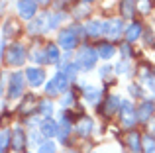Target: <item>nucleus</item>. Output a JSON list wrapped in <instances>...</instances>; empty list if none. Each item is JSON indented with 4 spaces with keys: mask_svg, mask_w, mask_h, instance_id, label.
<instances>
[{
    "mask_svg": "<svg viewBox=\"0 0 155 153\" xmlns=\"http://www.w3.org/2000/svg\"><path fill=\"white\" fill-rule=\"evenodd\" d=\"M38 12V2L35 0H20L18 2V14L22 20H31Z\"/></svg>",
    "mask_w": 155,
    "mask_h": 153,
    "instance_id": "nucleus-8",
    "label": "nucleus"
},
{
    "mask_svg": "<svg viewBox=\"0 0 155 153\" xmlns=\"http://www.w3.org/2000/svg\"><path fill=\"white\" fill-rule=\"evenodd\" d=\"M143 34V28H141V24L140 22H132V24H128L126 26V31H124V35H126V43H130L132 45L134 41H137L140 39V35Z\"/></svg>",
    "mask_w": 155,
    "mask_h": 153,
    "instance_id": "nucleus-11",
    "label": "nucleus"
},
{
    "mask_svg": "<svg viewBox=\"0 0 155 153\" xmlns=\"http://www.w3.org/2000/svg\"><path fill=\"white\" fill-rule=\"evenodd\" d=\"M104 104H106L104 112L110 116V114H114V112H116L118 108L122 106V100L118 98V96H114V94H112V96H108V98H106V102H104Z\"/></svg>",
    "mask_w": 155,
    "mask_h": 153,
    "instance_id": "nucleus-23",
    "label": "nucleus"
},
{
    "mask_svg": "<svg viewBox=\"0 0 155 153\" xmlns=\"http://www.w3.org/2000/svg\"><path fill=\"white\" fill-rule=\"evenodd\" d=\"M45 53H47V61L49 63H59L61 53H59V45H57V43H49V45L45 47Z\"/></svg>",
    "mask_w": 155,
    "mask_h": 153,
    "instance_id": "nucleus-24",
    "label": "nucleus"
},
{
    "mask_svg": "<svg viewBox=\"0 0 155 153\" xmlns=\"http://www.w3.org/2000/svg\"><path fill=\"white\" fill-rule=\"evenodd\" d=\"M26 79L28 83H30V86L38 88L43 84V80H45V71L39 69V67H30V69H26Z\"/></svg>",
    "mask_w": 155,
    "mask_h": 153,
    "instance_id": "nucleus-9",
    "label": "nucleus"
},
{
    "mask_svg": "<svg viewBox=\"0 0 155 153\" xmlns=\"http://www.w3.org/2000/svg\"><path fill=\"white\" fill-rule=\"evenodd\" d=\"M98 49H94V47L91 45H83L79 49V55H77V65L81 67V71H91L92 67L96 65V61H98Z\"/></svg>",
    "mask_w": 155,
    "mask_h": 153,
    "instance_id": "nucleus-1",
    "label": "nucleus"
},
{
    "mask_svg": "<svg viewBox=\"0 0 155 153\" xmlns=\"http://www.w3.org/2000/svg\"><path fill=\"white\" fill-rule=\"evenodd\" d=\"M98 55H100V59L108 61V59H112L114 55H116V47H114L110 41H104V43L98 45Z\"/></svg>",
    "mask_w": 155,
    "mask_h": 153,
    "instance_id": "nucleus-19",
    "label": "nucleus"
},
{
    "mask_svg": "<svg viewBox=\"0 0 155 153\" xmlns=\"http://www.w3.org/2000/svg\"><path fill=\"white\" fill-rule=\"evenodd\" d=\"M145 43H147V45H151V43H153V37H151V34H145Z\"/></svg>",
    "mask_w": 155,
    "mask_h": 153,
    "instance_id": "nucleus-39",
    "label": "nucleus"
},
{
    "mask_svg": "<svg viewBox=\"0 0 155 153\" xmlns=\"http://www.w3.org/2000/svg\"><path fill=\"white\" fill-rule=\"evenodd\" d=\"M120 53H122V57H124V61H128L130 59V43H124V45L120 47Z\"/></svg>",
    "mask_w": 155,
    "mask_h": 153,
    "instance_id": "nucleus-36",
    "label": "nucleus"
},
{
    "mask_svg": "<svg viewBox=\"0 0 155 153\" xmlns=\"http://www.w3.org/2000/svg\"><path fill=\"white\" fill-rule=\"evenodd\" d=\"M128 147L132 153H140L141 151V135L137 134V132H130L128 134Z\"/></svg>",
    "mask_w": 155,
    "mask_h": 153,
    "instance_id": "nucleus-18",
    "label": "nucleus"
},
{
    "mask_svg": "<svg viewBox=\"0 0 155 153\" xmlns=\"http://www.w3.org/2000/svg\"><path fill=\"white\" fill-rule=\"evenodd\" d=\"M51 83H53V86L57 88V92H67V88H69V83H71V80L67 79V75L65 73H57L55 76H53L51 79Z\"/></svg>",
    "mask_w": 155,
    "mask_h": 153,
    "instance_id": "nucleus-17",
    "label": "nucleus"
},
{
    "mask_svg": "<svg viewBox=\"0 0 155 153\" xmlns=\"http://www.w3.org/2000/svg\"><path fill=\"white\" fill-rule=\"evenodd\" d=\"M12 134H14V132L6 130V128L2 130V135H0V151L2 153H6L8 147H12Z\"/></svg>",
    "mask_w": 155,
    "mask_h": 153,
    "instance_id": "nucleus-25",
    "label": "nucleus"
},
{
    "mask_svg": "<svg viewBox=\"0 0 155 153\" xmlns=\"http://www.w3.org/2000/svg\"><path fill=\"white\" fill-rule=\"evenodd\" d=\"M128 69H130V67H128V61H120L116 67H114V73H118V75H126V73H128Z\"/></svg>",
    "mask_w": 155,
    "mask_h": 153,
    "instance_id": "nucleus-35",
    "label": "nucleus"
},
{
    "mask_svg": "<svg viewBox=\"0 0 155 153\" xmlns=\"http://www.w3.org/2000/svg\"><path fill=\"white\" fill-rule=\"evenodd\" d=\"M143 143H145V153H155V139L151 135H145Z\"/></svg>",
    "mask_w": 155,
    "mask_h": 153,
    "instance_id": "nucleus-34",
    "label": "nucleus"
},
{
    "mask_svg": "<svg viewBox=\"0 0 155 153\" xmlns=\"http://www.w3.org/2000/svg\"><path fill=\"white\" fill-rule=\"evenodd\" d=\"M110 71H112V67H110V65H104V67H100L98 75H100V76L104 79V76H108V75H110Z\"/></svg>",
    "mask_w": 155,
    "mask_h": 153,
    "instance_id": "nucleus-38",
    "label": "nucleus"
},
{
    "mask_svg": "<svg viewBox=\"0 0 155 153\" xmlns=\"http://www.w3.org/2000/svg\"><path fill=\"white\" fill-rule=\"evenodd\" d=\"M65 153H75V151H65Z\"/></svg>",
    "mask_w": 155,
    "mask_h": 153,
    "instance_id": "nucleus-43",
    "label": "nucleus"
},
{
    "mask_svg": "<svg viewBox=\"0 0 155 153\" xmlns=\"http://www.w3.org/2000/svg\"><path fill=\"white\" fill-rule=\"evenodd\" d=\"M39 132L45 138H55V135H59V124L55 120H43L41 126H39Z\"/></svg>",
    "mask_w": 155,
    "mask_h": 153,
    "instance_id": "nucleus-13",
    "label": "nucleus"
},
{
    "mask_svg": "<svg viewBox=\"0 0 155 153\" xmlns=\"http://www.w3.org/2000/svg\"><path fill=\"white\" fill-rule=\"evenodd\" d=\"M65 18V14L63 12H53L51 14V18H49V30H55L57 26H59V22Z\"/></svg>",
    "mask_w": 155,
    "mask_h": 153,
    "instance_id": "nucleus-30",
    "label": "nucleus"
},
{
    "mask_svg": "<svg viewBox=\"0 0 155 153\" xmlns=\"http://www.w3.org/2000/svg\"><path fill=\"white\" fill-rule=\"evenodd\" d=\"M137 10L141 12V14H147L149 10H151V0H137Z\"/></svg>",
    "mask_w": 155,
    "mask_h": 153,
    "instance_id": "nucleus-33",
    "label": "nucleus"
},
{
    "mask_svg": "<svg viewBox=\"0 0 155 153\" xmlns=\"http://www.w3.org/2000/svg\"><path fill=\"white\" fill-rule=\"evenodd\" d=\"M24 75L20 73V71H16V73L10 75V79H8V96L10 98H20L24 92Z\"/></svg>",
    "mask_w": 155,
    "mask_h": 153,
    "instance_id": "nucleus-4",
    "label": "nucleus"
},
{
    "mask_svg": "<svg viewBox=\"0 0 155 153\" xmlns=\"http://www.w3.org/2000/svg\"><path fill=\"white\" fill-rule=\"evenodd\" d=\"M84 90V100H87L88 104H98L100 102V96H102V92H100V88L96 86H91V84H87V88H83Z\"/></svg>",
    "mask_w": 155,
    "mask_h": 153,
    "instance_id": "nucleus-15",
    "label": "nucleus"
},
{
    "mask_svg": "<svg viewBox=\"0 0 155 153\" xmlns=\"http://www.w3.org/2000/svg\"><path fill=\"white\" fill-rule=\"evenodd\" d=\"M24 147H26V134H24L20 128H16L14 134H12V149L20 153Z\"/></svg>",
    "mask_w": 155,
    "mask_h": 153,
    "instance_id": "nucleus-16",
    "label": "nucleus"
},
{
    "mask_svg": "<svg viewBox=\"0 0 155 153\" xmlns=\"http://www.w3.org/2000/svg\"><path fill=\"white\" fill-rule=\"evenodd\" d=\"M79 71H81V67L77 65V63H67V67H65V75H67L69 80H75V76H77Z\"/></svg>",
    "mask_w": 155,
    "mask_h": 153,
    "instance_id": "nucleus-28",
    "label": "nucleus"
},
{
    "mask_svg": "<svg viewBox=\"0 0 155 153\" xmlns=\"http://www.w3.org/2000/svg\"><path fill=\"white\" fill-rule=\"evenodd\" d=\"M38 108H39V104L35 102V98L30 94V96H26V102H24V106H20V112H22L24 116H30L31 112L38 110Z\"/></svg>",
    "mask_w": 155,
    "mask_h": 153,
    "instance_id": "nucleus-21",
    "label": "nucleus"
},
{
    "mask_svg": "<svg viewBox=\"0 0 155 153\" xmlns=\"http://www.w3.org/2000/svg\"><path fill=\"white\" fill-rule=\"evenodd\" d=\"M153 112H155V104L151 102V100H145V102H141L140 108H137V122L149 124V122H151Z\"/></svg>",
    "mask_w": 155,
    "mask_h": 153,
    "instance_id": "nucleus-10",
    "label": "nucleus"
},
{
    "mask_svg": "<svg viewBox=\"0 0 155 153\" xmlns=\"http://www.w3.org/2000/svg\"><path fill=\"white\" fill-rule=\"evenodd\" d=\"M120 116H122V124H124L126 128H132L134 124L137 122V110L134 108V104L130 102V100H122Z\"/></svg>",
    "mask_w": 155,
    "mask_h": 153,
    "instance_id": "nucleus-5",
    "label": "nucleus"
},
{
    "mask_svg": "<svg viewBox=\"0 0 155 153\" xmlns=\"http://www.w3.org/2000/svg\"><path fill=\"white\" fill-rule=\"evenodd\" d=\"M84 2H94V0H84Z\"/></svg>",
    "mask_w": 155,
    "mask_h": 153,
    "instance_id": "nucleus-42",
    "label": "nucleus"
},
{
    "mask_svg": "<svg viewBox=\"0 0 155 153\" xmlns=\"http://www.w3.org/2000/svg\"><path fill=\"white\" fill-rule=\"evenodd\" d=\"M35 2H38V4H39V6H47V4H49V2H51V0H35Z\"/></svg>",
    "mask_w": 155,
    "mask_h": 153,
    "instance_id": "nucleus-40",
    "label": "nucleus"
},
{
    "mask_svg": "<svg viewBox=\"0 0 155 153\" xmlns=\"http://www.w3.org/2000/svg\"><path fill=\"white\" fill-rule=\"evenodd\" d=\"M149 126H151V134H149V135H151V138H155V122H151Z\"/></svg>",
    "mask_w": 155,
    "mask_h": 153,
    "instance_id": "nucleus-41",
    "label": "nucleus"
},
{
    "mask_svg": "<svg viewBox=\"0 0 155 153\" xmlns=\"http://www.w3.org/2000/svg\"><path fill=\"white\" fill-rule=\"evenodd\" d=\"M49 18L51 14H41L38 16V18L34 20V22L28 26V31H30L31 35H38V34H43V31L49 30Z\"/></svg>",
    "mask_w": 155,
    "mask_h": 153,
    "instance_id": "nucleus-7",
    "label": "nucleus"
},
{
    "mask_svg": "<svg viewBox=\"0 0 155 153\" xmlns=\"http://www.w3.org/2000/svg\"><path fill=\"white\" fill-rule=\"evenodd\" d=\"M92 126H94L92 118H88V116H83V118L79 120V124H77V134L83 135V138H87V135H91Z\"/></svg>",
    "mask_w": 155,
    "mask_h": 153,
    "instance_id": "nucleus-14",
    "label": "nucleus"
},
{
    "mask_svg": "<svg viewBox=\"0 0 155 153\" xmlns=\"http://www.w3.org/2000/svg\"><path fill=\"white\" fill-rule=\"evenodd\" d=\"M30 59H31L34 63H39V65H45V63H49V61H47V53H45L43 49H39V47H35V49L31 51Z\"/></svg>",
    "mask_w": 155,
    "mask_h": 153,
    "instance_id": "nucleus-26",
    "label": "nucleus"
},
{
    "mask_svg": "<svg viewBox=\"0 0 155 153\" xmlns=\"http://www.w3.org/2000/svg\"><path fill=\"white\" fill-rule=\"evenodd\" d=\"M38 112H39V114H41L45 120H53V102H51V100H47V98L41 100V102H39Z\"/></svg>",
    "mask_w": 155,
    "mask_h": 153,
    "instance_id": "nucleus-22",
    "label": "nucleus"
},
{
    "mask_svg": "<svg viewBox=\"0 0 155 153\" xmlns=\"http://www.w3.org/2000/svg\"><path fill=\"white\" fill-rule=\"evenodd\" d=\"M79 35H77V31H75V28H65V30H61L59 31V35H57V45L59 47H63L65 51H71V49H75L77 45H79Z\"/></svg>",
    "mask_w": 155,
    "mask_h": 153,
    "instance_id": "nucleus-2",
    "label": "nucleus"
},
{
    "mask_svg": "<svg viewBox=\"0 0 155 153\" xmlns=\"http://www.w3.org/2000/svg\"><path fill=\"white\" fill-rule=\"evenodd\" d=\"M136 8L137 6L132 2V0H122V16H124V18H134Z\"/></svg>",
    "mask_w": 155,
    "mask_h": 153,
    "instance_id": "nucleus-27",
    "label": "nucleus"
},
{
    "mask_svg": "<svg viewBox=\"0 0 155 153\" xmlns=\"http://www.w3.org/2000/svg\"><path fill=\"white\" fill-rule=\"evenodd\" d=\"M24 61H26V49H24V45H20V43L10 45V49H8V53H6V63L8 65L22 67Z\"/></svg>",
    "mask_w": 155,
    "mask_h": 153,
    "instance_id": "nucleus-3",
    "label": "nucleus"
},
{
    "mask_svg": "<svg viewBox=\"0 0 155 153\" xmlns=\"http://www.w3.org/2000/svg\"><path fill=\"white\" fill-rule=\"evenodd\" d=\"M73 104H75V94H73L71 90H69V92H65V94H63V98H61V106H63V108H67V106H73Z\"/></svg>",
    "mask_w": 155,
    "mask_h": 153,
    "instance_id": "nucleus-32",
    "label": "nucleus"
},
{
    "mask_svg": "<svg viewBox=\"0 0 155 153\" xmlns=\"http://www.w3.org/2000/svg\"><path fill=\"white\" fill-rule=\"evenodd\" d=\"M128 90H130V94H132V96H140V94H141L140 84H130V86H128Z\"/></svg>",
    "mask_w": 155,
    "mask_h": 153,
    "instance_id": "nucleus-37",
    "label": "nucleus"
},
{
    "mask_svg": "<svg viewBox=\"0 0 155 153\" xmlns=\"http://www.w3.org/2000/svg\"><path fill=\"white\" fill-rule=\"evenodd\" d=\"M84 30H87V35H88V37H100V35H104V31H106V22H100V20H91V22H87Z\"/></svg>",
    "mask_w": 155,
    "mask_h": 153,
    "instance_id": "nucleus-12",
    "label": "nucleus"
},
{
    "mask_svg": "<svg viewBox=\"0 0 155 153\" xmlns=\"http://www.w3.org/2000/svg\"><path fill=\"white\" fill-rule=\"evenodd\" d=\"M141 79H143L145 88H147V90L155 96V76H153V75H145V73H143V76H141Z\"/></svg>",
    "mask_w": 155,
    "mask_h": 153,
    "instance_id": "nucleus-29",
    "label": "nucleus"
},
{
    "mask_svg": "<svg viewBox=\"0 0 155 153\" xmlns=\"http://www.w3.org/2000/svg\"><path fill=\"white\" fill-rule=\"evenodd\" d=\"M55 151H57V147L53 142H45L38 147V153H55Z\"/></svg>",
    "mask_w": 155,
    "mask_h": 153,
    "instance_id": "nucleus-31",
    "label": "nucleus"
},
{
    "mask_svg": "<svg viewBox=\"0 0 155 153\" xmlns=\"http://www.w3.org/2000/svg\"><path fill=\"white\" fill-rule=\"evenodd\" d=\"M126 31V28H124V22L122 20H108L106 22V31H104V35L110 39V41H114V39H120V35Z\"/></svg>",
    "mask_w": 155,
    "mask_h": 153,
    "instance_id": "nucleus-6",
    "label": "nucleus"
},
{
    "mask_svg": "<svg viewBox=\"0 0 155 153\" xmlns=\"http://www.w3.org/2000/svg\"><path fill=\"white\" fill-rule=\"evenodd\" d=\"M71 134V124H69V118L67 116H63V118H61V122H59V135H57V138H59V142H67V135Z\"/></svg>",
    "mask_w": 155,
    "mask_h": 153,
    "instance_id": "nucleus-20",
    "label": "nucleus"
}]
</instances>
